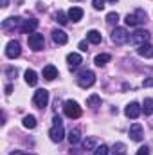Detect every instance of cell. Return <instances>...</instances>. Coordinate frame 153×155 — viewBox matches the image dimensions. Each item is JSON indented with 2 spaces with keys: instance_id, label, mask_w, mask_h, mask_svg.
Listing matches in <instances>:
<instances>
[{
  "instance_id": "obj_1",
  "label": "cell",
  "mask_w": 153,
  "mask_h": 155,
  "mask_svg": "<svg viewBox=\"0 0 153 155\" xmlns=\"http://www.w3.org/2000/svg\"><path fill=\"white\" fill-rule=\"evenodd\" d=\"M146 20H148L146 11H142V9H135V13H133V15H128L124 22H126V25H130V27H137V25H142Z\"/></svg>"
},
{
  "instance_id": "obj_2",
  "label": "cell",
  "mask_w": 153,
  "mask_h": 155,
  "mask_svg": "<svg viewBox=\"0 0 153 155\" xmlns=\"http://www.w3.org/2000/svg\"><path fill=\"white\" fill-rule=\"evenodd\" d=\"M96 83V74L92 71H83L79 76H77V85L81 88H90L92 85Z\"/></svg>"
},
{
  "instance_id": "obj_3",
  "label": "cell",
  "mask_w": 153,
  "mask_h": 155,
  "mask_svg": "<svg viewBox=\"0 0 153 155\" xmlns=\"http://www.w3.org/2000/svg\"><path fill=\"white\" fill-rule=\"evenodd\" d=\"M63 112H65V116L70 117V119H77V117H81V107L77 105L76 101H65Z\"/></svg>"
},
{
  "instance_id": "obj_4",
  "label": "cell",
  "mask_w": 153,
  "mask_h": 155,
  "mask_svg": "<svg viewBox=\"0 0 153 155\" xmlns=\"http://www.w3.org/2000/svg\"><path fill=\"white\" fill-rule=\"evenodd\" d=\"M22 24H24V20H22L20 16H11V18L4 20V24H2V29H4L5 33H11V31L22 29Z\"/></svg>"
},
{
  "instance_id": "obj_5",
  "label": "cell",
  "mask_w": 153,
  "mask_h": 155,
  "mask_svg": "<svg viewBox=\"0 0 153 155\" xmlns=\"http://www.w3.org/2000/svg\"><path fill=\"white\" fill-rule=\"evenodd\" d=\"M128 40H130V36H128V31L124 27H115L112 31V41L115 45H124Z\"/></svg>"
},
{
  "instance_id": "obj_6",
  "label": "cell",
  "mask_w": 153,
  "mask_h": 155,
  "mask_svg": "<svg viewBox=\"0 0 153 155\" xmlns=\"http://www.w3.org/2000/svg\"><path fill=\"white\" fill-rule=\"evenodd\" d=\"M148 40H150V33H148V31H142V29H139V31H135V33L130 36V43H132V45H137V47H141V45H144Z\"/></svg>"
},
{
  "instance_id": "obj_7",
  "label": "cell",
  "mask_w": 153,
  "mask_h": 155,
  "mask_svg": "<svg viewBox=\"0 0 153 155\" xmlns=\"http://www.w3.org/2000/svg\"><path fill=\"white\" fill-rule=\"evenodd\" d=\"M27 43H29V47H31L33 51H41L43 45H45V38H43V35H40V33H33V35H29Z\"/></svg>"
},
{
  "instance_id": "obj_8",
  "label": "cell",
  "mask_w": 153,
  "mask_h": 155,
  "mask_svg": "<svg viewBox=\"0 0 153 155\" xmlns=\"http://www.w3.org/2000/svg\"><path fill=\"white\" fill-rule=\"evenodd\" d=\"M33 101H34V105H36L38 108H45V107H47V103H49V92H47L45 88L36 90V92H34Z\"/></svg>"
},
{
  "instance_id": "obj_9",
  "label": "cell",
  "mask_w": 153,
  "mask_h": 155,
  "mask_svg": "<svg viewBox=\"0 0 153 155\" xmlns=\"http://www.w3.org/2000/svg\"><path fill=\"white\" fill-rule=\"evenodd\" d=\"M20 54H22V49H20V43H18L16 40L9 41V43L5 45V56H7V58L15 60V58H18Z\"/></svg>"
},
{
  "instance_id": "obj_10",
  "label": "cell",
  "mask_w": 153,
  "mask_h": 155,
  "mask_svg": "<svg viewBox=\"0 0 153 155\" xmlns=\"http://www.w3.org/2000/svg\"><path fill=\"white\" fill-rule=\"evenodd\" d=\"M49 135H50V141H54V143H61V141H63V137H65L63 124H54V126L50 128Z\"/></svg>"
},
{
  "instance_id": "obj_11",
  "label": "cell",
  "mask_w": 153,
  "mask_h": 155,
  "mask_svg": "<svg viewBox=\"0 0 153 155\" xmlns=\"http://www.w3.org/2000/svg\"><path fill=\"white\" fill-rule=\"evenodd\" d=\"M124 114H126V117H130V119H137V117L142 114V107L139 105V103H130L128 107H126V110H124Z\"/></svg>"
},
{
  "instance_id": "obj_12",
  "label": "cell",
  "mask_w": 153,
  "mask_h": 155,
  "mask_svg": "<svg viewBox=\"0 0 153 155\" xmlns=\"http://www.w3.org/2000/svg\"><path fill=\"white\" fill-rule=\"evenodd\" d=\"M130 137H132V141H137V143L144 139V130H142V126L139 123L130 126Z\"/></svg>"
},
{
  "instance_id": "obj_13",
  "label": "cell",
  "mask_w": 153,
  "mask_h": 155,
  "mask_svg": "<svg viewBox=\"0 0 153 155\" xmlns=\"http://www.w3.org/2000/svg\"><path fill=\"white\" fill-rule=\"evenodd\" d=\"M36 27H38V20H36V18H29V20H24L20 31H22L24 35H33Z\"/></svg>"
},
{
  "instance_id": "obj_14",
  "label": "cell",
  "mask_w": 153,
  "mask_h": 155,
  "mask_svg": "<svg viewBox=\"0 0 153 155\" xmlns=\"http://www.w3.org/2000/svg\"><path fill=\"white\" fill-rule=\"evenodd\" d=\"M67 63H69L70 69H76V67H79V65L83 63V58H81L77 52H70V54L67 56Z\"/></svg>"
},
{
  "instance_id": "obj_15",
  "label": "cell",
  "mask_w": 153,
  "mask_h": 155,
  "mask_svg": "<svg viewBox=\"0 0 153 155\" xmlns=\"http://www.w3.org/2000/svg\"><path fill=\"white\" fill-rule=\"evenodd\" d=\"M52 40H54V43H58V45H65L67 41H69V36H67V33L65 31H52Z\"/></svg>"
},
{
  "instance_id": "obj_16",
  "label": "cell",
  "mask_w": 153,
  "mask_h": 155,
  "mask_svg": "<svg viewBox=\"0 0 153 155\" xmlns=\"http://www.w3.org/2000/svg\"><path fill=\"white\" fill-rule=\"evenodd\" d=\"M43 78H45L47 81L56 79V78H58V69H56L54 65H47V67L43 69Z\"/></svg>"
},
{
  "instance_id": "obj_17",
  "label": "cell",
  "mask_w": 153,
  "mask_h": 155,
  "mask_svg": "<svg viewBox=\"0 0 153 155\" xmlns=\"http://www.w3.org/2000/svg\"><path fill=\"white\" fill-rule=\"evenodd\" d=\"M81 18H83V9H81V7H70V9H69V20L79 22Z\"/></svg>"
},
{
  "instance_id": "obj_18",
  "label": "cell",
  "mask_w": 153,
  "mask_h": 155,
  "mask_svg": "<svg viewBox=\"0 0 153 155\" xmlns=\"http://www.w3.org/2000/svg\"><path fill=\"white\" fill-rule=\"evenodd\" d=\"M139 54H141L142 58H153V45H150V43L141 45V47H139Z\"/></svg>"
},
{
  "instance_id": "obj_19",
  "label": "cell",
  "mask_w": 153,
  "mask_h": 155,
  "mask_svg": "<svg viewBox=\"0 0 153 155\" xmlns=\"http://www.w3.org/2000/svg\"><path fill=\"white\" fill-rule=\"evenodd\" d=\"M110 60H112V56H110V54H97V56H96V60H94V63H96L97 67H105Z\"/></svg>"
},
{
  "instance_id": "obj_20",
  "label": "cell",
  "mask_w": 153,
  "mask_h": 155,
  "mask_svg": "<svg viewBox=\"0 0 153 155\" xmlns=\"http://www.w3.org/2000/svg\"><path fill=\"white\" fill-rule=\"evenodd\" d=\"M25 83L31 85V87H34L38 83V74L34 71H25Z\"/></svg>"
},
{
  "instance_id": "obj_21",
  "label": "cell",
  "mask_w": 153,
  "mask_h": 155,
  "mask_svg": "<svg viewBox=\"0 0 153 155\" xmlns=\"http://www.w3.org/2000/svg\"><path fill=\"white\" fill-rule=\"evenodd\" d=\"M86 40H88L90 43H101V33L92 29V31L86 33Z\"/></svg>"
},
{
  "instance_id": "obj_22",
  "label": "cell",
  "mask_w": 153,
  "mask_h": 155,
  "mask_svg": "<svg viewBox=\"0 0 153 155\" xmlns=\"http://www.w3.org/2000/svg\"><path fill=\"white\" fill-rule=\"evenodd\" d=\"M142 112H144L146 116H151L153 114V99L151 97L144 99V103H142Z\"/></svg>"
},
{
  "instance_id": "obj_23",
  "label": "cell",
  "mask_w": 153,
  "mask_h": 155,
  "mask_svg": "<svg viewBox=\"0 0 153 155\" xmlns=\"http://www.w3.org/2000/svg\"><path fill=\"white\" fill-rule=\"evenodd\" d=\"M54 18H56V22H58L60 25H67V24H69V15H65L63 11H58Z\"/></svg>"
},
{
  "instance_id": "obj_24",
  "label": "cell",
  "mask_w": 153,
  "mask_h": 155,
  "mask_svg": "<svg viewBox=\"0 0 153 155\" xmlns=\"http://www.w3.org/2000/svg\"><path fill=\"white\" fill-rule=\"evenodd\" d=\"M99 105H101V97H99L97 94H94V96H90V97L86 99V107L96 108V107H99Z\"/></svg>"
},
{
  "instance_id": "obj_25",
  "label": "cell",
  "mask_w": 153,
  "mask_h": 155,
  "mask_svg": "<svg viewBox=\"0 0 153 155\" xmlns=\"http://www.w3.org/2000/svg\"><path fill=\"white\" fill-rule=\"evenodd\" d=\"M24 126L29 128V130H33V128L36 126V117L34 116H25L24 117Z\"/></svg>"
},
{
  "instance_id": "obj_26",
  "label": "cell",
  "mask_w": 153,
  "mask_h": 155,
  "mask_svg": "<svg viewBox=\"0 0 153 155\" xmlns=\"http://www.w3.org/2000/svg\"><path fill=\"white\" fill-rule=\"evenodd\" d=\"M112 155H126V146L122 143H117L112 150Z\"/></svg>"
},
{
  "instance_id": "obj_27",
  "label": "cell",
  "mask_w": 153,
  "mask_h": 155,
  "mask_svg": "<svg viewBox=\"0 0 153 155\" xmlns=\"http://www.w3.org/2000/svg\"><path fill=\"white\" fill-rule=\"evenodd\" d=\"M79 139H81L79 130H70V134H69V143H70V144H76Z\"/></svg>"
},
{
  "instance_id": "obj_28",
  "label": "cell",
  "mask_w": 153,
  "mask_h": 155,
  "mask_svg": "<svg viewBox=\"0 0 153 155\" xmlns=\"http://www.w3.org/2000/svg\"><path fill=\"white\" fill-rule=\"evenodd\" d=\"M94 146H96V139H94V137L85 139V143H83V148H85V150H94Z\"/></svg>"
},
{
  "instance_id": "obj_29",
  "label": "cell",
  "mask_w": 153,
  "mask_h": 155,
  "mask_svg": "<svg viewBox=\"0 0 153 155\" xmlns=\"http://www.w3.org/2000/svg\"><path fill=\"white\" fill-rule=\"evenodd\" d=\"M94 155H108V146L106 144H101L94 150Z\"/></svg>"
},
{
  "instance_id": "obj_30",
  "label": "cell",
  "mask_w": 153,
  "mask_h": 155,
  "mask_svg": "<svg viewBox=\"0 0 153 155\" xmlns=\"http://www.w3.org/2000/svg\"><path fill=\"white\" fill-rule=\"evenodd\" d=\"M117 20H119V15H117L115 11H112V13L106 15V22H108V24H117Z\"/></svg>"
},
{
  "instance_id": "obj_31",
  "label": "cell",
  "mask_w": 153,
  "mask_h": 155,
  "mask_svg": "<svg viewBox=\"0 0 153 155\" xmlns=\"http://www.w3.org/2000/svg\"><path fill=\"white\" fill-rule=\"evenodd\" d=\"M16 74H18V71H16V69H13V67L5 69V76H7V78H16Z\"/></svg>"
},
{
  "instance_id": "obj_32",
  "label": "cell",
  "mask_w": 153,
  "mask_h": 155,
  "mask_svg": "<svg viewBox=\"0 0 153 155\" xmlns=\"http://www.w3.org/2000/svg\"><path fill=\"white\" fill-rule=\"evenodd\" d=\"M92 5H94V9H103L105 7V0H94Z\"/></svg>"
},
{
  "instance_id": "obj_33",
  "label": "cell",
  "mask_w": 153,
  "mask_h": 155,
  "mask_svg": "<svg viewBox=\"0 0 153 155\" xmlns=\"http://www.w3.org/2000/svg\"><path fill=\"white\" fill-rule=\"evenodd\" d=\"M137 155H150V150H148L146 146H142V148L137 150Z\"/></svg>"
},
{
  "instance_id": "obj_34",
  "label": "cell",
  "mask_w": 153,
  "mask_h": 155,
  "mask_svg": "<svg viewBox=\"0 0 153 155\" xmlns=\"http://www.w3.org/2000/svg\"><path fill=\"white\" fill-rule=\"evenodd\" d=\"M142 87H153V78H148L142 81Z\"/></svg>"
},
{
  "instance_id": "obj_35",
  "label": "cell",
  "mask_w": 153,
  "mask_h": 155,
  "mask_svg": "<svg viewBox=\"0 0 153 155\" xmlns=\"http://www.w3.org/2000/svg\"><path fill=\"white\" fill-rule=\"evenodd\" d=\"M52 121H54V124H61V117H60V116H54Z\"/></svg>"
},
{
  "instance_id": "obj_36",
  "label": "cell",
  "mask_w": 153,
  "mask_h": 155,
  "mask_svg": "<svg viewBox=\"0 0 153 155\" xmlns=\"http://www.w3.org/2000/svg\"><path fill=\"white\" fill-rule=\"evenodd\" d=\"M79 49H81V51H86V41H81V43H79Z\"/></svg>"
},
{
  "instance_id": "obj_37",
  "label": "cell",
  "mask_w": 153,
  "mask_h": 155,
  "mask_svg": "<svg viewBox=\"0 0 153 155\" xmlns=\"http://www.w3.org/2000/svg\"><path fill=\"white\" fill-rule=\"evenodd\" d=\"M11 92H13V87H11V85H7V87H5V94H7V96H9V94H11Z\"/></svg>"
},
{
  "instance_id": "obj_38",
  "label": "cell",
  "mask_w": 153,
  "mask_h": 155,
  "mask_svg": "<svg viewBox=\"0 0 153 155\" xmlns=\"http://www.w3.org/2000/svg\"><path fill=\"white\" fill-rule=\"evenodd\" d=\"M11 155H31V153H24V152H13Z\"/></svg>"
},
{
  "instance_id": "obj_39",
  "label": "cell",
  "mask_w": 153,
  "mask_h": 155,
  "mask_svg": "<svg viewBox=\"0 0 153 155\" xmlns=\"http://www.w3.org/2000/svg\"><path fill=\"white\" fill-rule=\"evenodd\" d=\"M7 2L9 0H2V7H7Z\"/></svg>"
},
{
  "instance_id": "obj_40",
  "label": "cell",
  "mask_w": 153,
  "mask_h": 155,
  "mask_svg": "<svg viewBox=\"0 0 153 155\" xmlns=\"http://www.w3.org/2000/svg\"><path fill=\"white\" fill-rule=\"evenodd\" d=\"M108 2H117V0H108Z\"/></svg>"
}]
</instances>
